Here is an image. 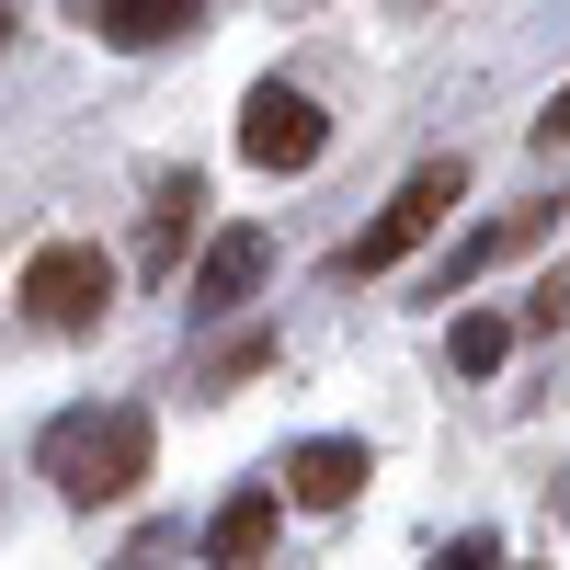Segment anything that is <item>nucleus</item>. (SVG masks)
Instances as JSON below:
<instances>
[{"label": "nucleus", "mask_w": 570, "mask_h": 570, "mask_svg": "<svg viewBox=\"0 0 570 570\" xmlns=\"http://www.w3.org/2000/svg\"><path fill=\"white\" fill-rule=\"evenodd\" d=\"M35 468H46L69 502H126L137 480H149V411H137V400L58 411V422H46V445H35Z\"/></svg>", "instance_id": "f257e3e1"}, {"label": "nucleus", "mask_w": 570, "mask_h": 570, "mask_svg": "<svg viewBox=\"0 0 570 570\" xmlns=\"http://www.w3.org/2000/svg\"><path fill=\"white\" fill-rule=\"evenodd\" d=\"M468 206V160H422L411 183H400V195L389 206H376V228H365V240H343V274H400L422 240H434V228Z\"/></svg>", "instance_id": "f03ea898"}, {"label": "nucleus", "mask_w": 570, "mask_h": 570, "mask_svg": "<svg viewBox=\"0 0 570 570\" xmlns=\"http://www.w3.org/2000/svg\"><path fill=\"white\" fill-rule=\"evenodd\" d=\"M115 308V252H91V240H46L23 263V320L35 331H91Z\"/></svg>", "instance_id": "7ed1b4c3"}, {"label": "nucleus", "mask_w": 570, "mask_h": 570, "mask_svg": "<svg viewBox=\"0 0 570 570\" xmlns=\"http://www.w3.org/2000/svg\"><path fill=\"white\" fill-rule=\"evenodd\" d=\"M320 149H331V115L308 104L297 80H263L252 104H240V160L252 171H308Z\"/></svg>", "instance_id": "20e7f679"}, {"label": "nucleus", "mask_w": 570, "mask_h": 570, "mask_svg": "<svg viewBox=\"0 0 570 570\" xmlns=\"http://www.w3.org/2000/svg\"><path fill=\"white\" fill-rule=\"evenodd\" d=\"M263 274H274V228H217L206 263H195V285H183V308H195V320H228V308H252Z\"/></svg>", "instance_id": "39448f33"}, {"label": "nucleus", "mask_w": 570, "mask_h": 570, "mask_svg": "<svg viewBox=\"0 0 570 570\" xmlns=\"http://www.w3.org/2000/svg\"><path fill=\"white\" fill-rule=\"evenodd\" d=\"M365 480H376V468H365L354 434H308L297 456H285V502H308V513H343Z\"/></svg>", "instance_id": "423d86ee"}, {"label": "nucleus", "mask_w": 570, "mask_h": 570, "mask_svg": "<svg viewBox=\"0 0 570 570\" xmlns=\"http://www.w3.org/2000/svg\"><path fill=\"white\" fill-rule=\"evenodd\" d=\"M274 525H285V502H274V480H252V491H228V502H217V525H206V559H217V570H263Z\"/></svg>", "instance_id": "0eeeda50"}, {"label": "nucleus", "mask_w": 570, "mask_h": 570, "mask_svg": "<svg viewBox=\"0 0 570 570\" xmlns=\"http://www.w3.org/2000/svg\"><path fill=\"white\" fill-rule=\"evenodd\" d=\"M206 12H195V0H91V35H104V46H126V58H137V46H171V35H195Z\"/></svg>", "instance_id": "6e6552de"}, {"label": "nucleus", "mask_w": 570, "mask_h": 570, "mask_svg": "<svg viewBox=\"0 0 570 570\" xmlns=\"http://www.w3.org/2000/svg\"><path fill=\"white\" fill-rule=\"evenodd\" d=\"M445 354H456V376H502V354H513V320H502V308H468Z\"/></svg>", "instance_id": "1a4fd4ad"}, {"label": "nucleus", "mask_w": 570, "mask_h": 570, "mask_svg": "<svg viewBox=\"0 0 570 570\" xmlns=\"http://www.w3.org/2000/svg\"><path fill=\"white\" fill-rule=\"evenodd\" d=\"M525 228H537V217H491V228H480V240H468V252L445 263V297H456V285H468V274H491V263H502L513 240H525Z\"/></svg>", "instance_id": "9d476101"}, {"label": "nucleus", "mask_w": 570, "mask_h": 570, "mask_svg": "<svg viewBox=\"0 0 570 570\" xmlns=\"http://www.w3.org/2000/svg\"><path fill=\"white\" fill-rule=\"evenodd\" d=\"M263 365H274V331H240V343L206 365V389H240V376H263Z\"/></svg>", "instance_id": "9b49d317"}, {"label": "nucleus", "mask_w": 570, "mask_h": 570, "mask_svg": "<svg viewBox=\"0 0 570 570\" xmlns=\"http://www.w3.org/2000/svg\"><path fill=\"white\" fill-rule=\"evenodd\" d=\"M525 320H537V331H559V320H570V263H559V274L537 285V297H525Z\"/></svg>", "instance_id": "f8f14e48"}, {"label": "nucleus", "mask_w": 570, "mask_h": 570, "mask_svg": "<svg viewBox=\"0 0 570 570\" xmlns=\"http://www.w3.org/2000/svg\"><path fill=\"white\" fill-rule=\"evenodd\" d=\"M434 570H491V537H456V548H445Z\"/></svg>", "instance_id": "ddd939ff"}, {"label": "nucleus", "mask_w": 570, "mask_h": 570, "mask_svg": "<svg viewBox=\"0 0 570 570\" xmlns=\"http://www.w3.org/2000/svg\"><path fill=\"white\" fill-rule=\"evenodd\" d=\"M548 137H570V80L548 91V115H537V149H548Z\"/></svg>", "instance_id": "4468645a"}, {"label": "nucleus", "mask_w": 570, "mask_h": 570, "mask_svg": "<svg viewBox=\"0 0 570 570\" xmlns=\"http://www.w3.org/2000/svg\"><path fill=\"white\" fill-rule=\"evenodd\" d=\"M0 35H12V12H0Z\"/></svg>", "instance_id": "2eb2a0df"}]
</instances>
